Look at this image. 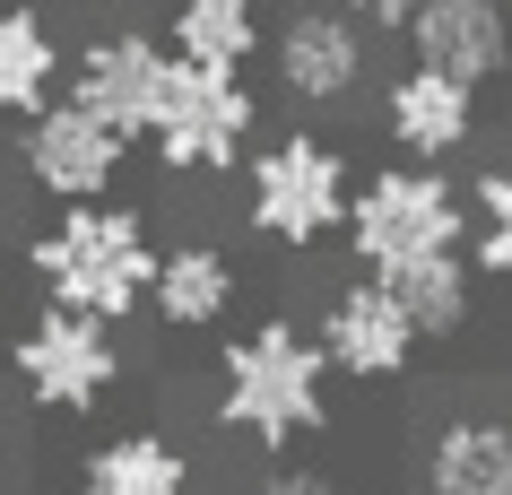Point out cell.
<instances>
[{"instance_id":"obj_12","label":"cell","mask_w":512,"mask_h":495,"mask_svg":"<svg viewBox=\"0 0 512 495\" xmlns=\"http://www.w3.org/2000/svg\"><path fill=\"white\" fill-rule=\"evenodd\" d=\"M382 122H391V139H400L417 165H443V157H460V148L478 139V96L408 61L400 79L382 87Z\"/></svg>"},{"instance_id":"obj_2","label":"cell","mask_w":512,"mask_h":495,"mask_svg":"<svg viewBox=\"0 0 512 495\" xmlns=\"http://www.w3.org/2000/svg\"><path fill=\"white\" fill-rule=\"evenodd\" d=\"M217 426H235L261 452H287V443L322 435L330 426V365L313 348V330H296L287 313L243 330L226 348V365H217Z\"/></svg>"},{"instance_id":"obj_17","label":"cell","mask_w":512,"mask_h":495,"mask_svg":"<svg viewBox=\"0 0 512 495\" xmlns=\"http://www.w3.org/2000/svg\"><path fill=\"white\" fill-rule=\"evenodd\" d=\"M374 287L408 313L417 339H460V330H469V287H478V270H469V252H434V261L382 270Z\"/></svg>"},{"instance_id":"obj_19","label":"cell","mask_w":512,"mask_h":495,"mask_svg":"<svg viewBox=\"0 0 512 495\" xmlns=\"http://www.w3.org/2000/svg\"><path fill=\"white\" fill-rule=\"evenodd\" d=\"M469 270L486 278H512V157H495L478 174V226H469Z\"/></svg>"},{"instance_id":"obj_4","label":"cell","mask_w":512,"mask_h":495,"mask_svg":"<svg viewBox=\"0 0 512 495\" xmlns=\"http://www.w3.org/2000/svg\"><path fill=\"white\" fill-rule=\"evenodd\" d=\"M243 218L278 252H313L348 218V157L313 131H287L270 148H252L243 157Z\"/></svg>"},{"instance_id":"obj_22","label":"cell","mask_w":512,"mask_h":495,"mask_svg":"<svg viewBox=\"0 0 512 495\" xmlns=\"http://www.w3.org/2000/svg\"><path fill=\"white\" fill-rule=\"evenodd\" d=\"M105 9H131V0H105Z\"/></svg>"},{"instance_id":"obj_9","label":"cell","mask_w":512,"mask_h":495,"mask_svg":"<svg viewBox=\"0 0 512 495\" xmlns=\"http://www.w3.org/2000/svg\"><path fill=\"white\" fill-rule=\"evenodd\" d=\"M313 348H322L330 374H356V383H400L408 357H417V330H408V313L382 296L374 278H348V287L322 304Z\"/></svg>"},{"instance_id":"obj_3","label":"cell","mask_w":512,"mask_h":495,"mask_svg":"<svg viewBox=\"0 0 512 495\" xmlns=\"http://www.w3.org/2000/svg\"><path fill=\"white\" fill-rule=\"evenodd\" d=\"M339 235H348L356 270L382 278V270H408V261H434V252L469 244V200H460L434 165H382V174L348 183Z\"/></svg>"},{"instance_id":"obj_15","label":"cell","mask_w":512,"mask_h":495,"mask_svg":"<svg viewBox=\"0 0 512 495\" xmlns=\"http://www.w3.org/2000/svg\"><path fill=\"white\" fill-rule=\"evenodd\" d=\"M79 495H191V452L157 426H131V435L87 452Z\"/></svg>"},{"instance_id":"obj_18","label":"cell","mask_w":512,"mask_h":495,"mask_svg":"<svg viewBox=\"0 0 512 495\" xmlns=\"http://www.w3.org/2000/svg\"><path fill=\"white\" fill-rule=\"evenodd\" d=\"M61 87V44L44 9H9L0 0V122H35Z\"/></svg>"},{"instance_id":"obj_20","label":"cell","mask_w":512,"mask_h":495,"mask_svg":"<svg viewBox=\"0 0 512 495\" xmlns=\"http://www.w3.org/2000/svg\"><path fill=\"white\" fill-rule=\"evenodd\" d=\"M261 495H348L339 478H322V469H270L261 478Z\"/></svg>"},{"instance_id":"obj_1","label":"cell","mask_w":512,"mask_h":495,"mask_svg":"<svg viewBox=\"0 0 512 495\" xmlns=\"http://www.w3.org/2000/svg\"><path fill=\"white\" fill-rule=\"evenodd\" d=\"M27 270H35V287H44V304L122 330L139 304H148L157 235H148V218L122 209V200H79V209H61V218L27 244Z\"/></svg>"},{"instance_id":"obj_10","label":"cell","mask_w":512,"mask_h":495,"mask_svg":"<svg viewBox=\"0 0 512 495\" xmlns=\"http://www.w3.org/2000/svg\"><path fill=\"white\" fill-rule=\"evenodd\" d=\"M400 35H408V53H417V70L469 87V96H478V87L512 61V18H504V0H426Z\"/></svg>"},{"instance_id":"obj_5","label":"cell","mask_w":512,"mask_h":495,"mask_svg":"<svg viewBox=\"0 0 512 495\" xmlns=\"http://www.w3.org/2000/svg\"><path fill=\"white\" fill-rule=\"evenodd\" d=\"M252 131H261V96H252L243 79L165 61L148 139H157V157L174 165V174H226V165H243L252 157Z\"/></svg>"},{"instance_id":"obj_11","label":"cell","mask_w":512,"mask_h":495,"mask_svg":"<svg viewBox=\"0 0 512 495\" xmlns=\"http://www.w3.org/2000/svg\"><path fill=\"white\" fill-rule=\"evenodd\" d=\"M278 61V87L296 105H348L365 87V35H356L348 9H296L278 35H261Z\"/></svg>"},{"instance_id":"obj_13","label":"cell","mask_w":512,"mask_h":495,"mask_svg":"<svg viewBox=\"0 0 512 495\" xmlns=\"http://www.w3.org/2000/svg\"><path fill=\"white\" fill-rule=\"evenodd\" d=\"M426 495H512V417L460 409L426 435Z\"/></svg>"},{"instance_id":"obj_6","label":"cell","mask_w":512,"mask_h":495,"mask_svg":"<svg viewBox=\"0 0 512 495\" xmlns=\"http://www.w3.org/2000/svg\"><path fill=\"white\" fill-rule=\"evenodd\" d=\"M9 365H18V383H27L35 409L87 417V409L113 391V374H122V339H113L105 322H87V313L44 304V313L9 339Z\"/></svg>"},{"instance_id":"obj_8","label":"cell","mask_w":512,"mask_h":495,"mask_svg":"<svg viewBox=\"0 0 512 495\" xmlns=\"http://www.w3.org/2000/svg\"><path fill=\"white\" fill-rule=\"evenodd\" d=\"M122 139L105 131V122H87L70 96L61 105H44L27 122V183L44 200H61V209H79V200H105L113 183H122Z\"/></svg>"},{"instance_id":"obj_14","label":"cell","mask_w":512,"mask_h":495,"mask_svg":"<svg viewBox=\"0 0 512 495\" xmlns=\"http://www.w3.org/2000/svg\"><path fill=\"white\" fill-rule=\"evenodd\" d=\"M235 296H243V270L217 244L191 235V244L157 252V270H148V304H139V313H157L165 330H209V322L235 313Z\"/></svg>"},{"instance_id":"obj_7","label":"cell","mask_w":512,"mask_h":495,"mask_svg":"<svg viewBox=\"0 0 512 495\" xmlns=\"http://www.w3.org/2000/svg\"><path fill=\"white\" fill-rule=\"evenodd\" d=\"M157 79H165L157 35L113 27V35H96V44L70 61V105H79L87 122H105V131L131 148V139H148V113H157Z\"/></svg>"},{"instance_id":"obj_16","label":"cell","mask_w":512,"mask_h":495,"mask_svg":"<svg viewBox=\"0 0 512 495\" xmlns=\"http://www.w3.org/2000/svg\"><path fill=\"white\" fill-rule=\"evenodd\" d=\"M174 44L165 61H183V70H217V79H243V61L261 53V18H252V0H174Z\"/></svg>"},{"instance_id":"obj_21","label":"cell","mask_w":512,"mask_h":495,"mask_svg":"<svg viewBox=\"0 0 512 495\" xmlns=\"http://www.w3.org/2000/svg\"><path fill=\"white\" fill-rule=\"evenodd\" d=\"M339 9H348V18H365V27H408L426 0H339Z\"/></svg>"}]
</instances>
